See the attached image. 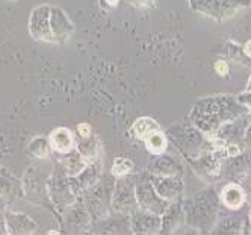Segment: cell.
<instances>
[{"mask_svg": "<svg viewBox=\"0 0 251 235\" xmlns=\"http://www.w3.org/2000/svg\"><path fill=\"white\" fill-rule=\"evenodd\" d=\"M241 116L248 117V111L236 100V97L215 96L197 100L189 117L199 129L213 132L218 131L224 123L236 120Z\"/></svg>", "mask_w": 251, "mask_h": 235, "instance_id": "1", "label": "cell"}, {"mask_svg": "<svg viewBox=\"0 0 251 235\" xmlns=\"http://www.w3.org/2000/svg\"><path fill=\"white\" fill-rule=\"evenodd\" d=\"M250 5L251 0H189V6L194 11L204 14L217 22L228 19Z\"/></svg>", "mask_w": 251, "mask_h": 235, "instance_id": "2", "label": "cell"}, {"mask_svg": "<svg viewBox=\"0 0 251 235\" xmlns=\"http://www.w3.org/2000/svg\"><path fill=\"white\" fill-rule=\"evenodd\" d=\"M50 9L51 6L41 5L32 11L29 19V32L35 40L55 44V38H53L50 28Z\"/></svg>", "mask_w": 251, "mask_h": 235, "instance_id": "3", "label": "cell"}, {"mask_svg": "<svg viewBox=\"0 0 251 235\" xmlns=\"http://www.w3.org/2000/svg\"><path fill=\"white\" fill-rule=\"evenodd\" d=\"M136 197H138L141 208L149 211L150 214L159 215V214H164L168 209V202L157 194V191L154 190V185H150V184L139 185L136 190Z\"/></svg>", "mask_w": 251, "mask_h": 235, "instance_id": "4", "label": "cell"}, {"mask_svg": "<svg viewBox=\"0 0 251 235\" xmlns=\"http://www.w3.org/2000/svg\"><path fill=\"white\" fill-rule=\"evenodd\" d=\"M50 28L53 38H55V44H62L71 35L75 33V25L68 19V15L56 6H51L50 9Z\"/></svg>", "mask_w": 251, "mask_h": 235, "instance_id": "5", "label": "cell"}, {"mask_svg": "<svg viewBox=\"0 0 251 235\" xmlns=\"http://www.w3.org/2000/svg\"><path fill=\"white\" fill-rule=\"evenodd\" d=\"M8 235H33L38 225L29 215L20 212H9L5 215Z\"/></svg>", "mask_w": 251, "mask_h": 235, "instance_id": "6", "label": "cell"}, {"mask_svg": "<svg viewBox=\"0 0 251 235\" xmlns=\"http://www.w3.org/2000/svg\"><path fill=\"white\" fill-rule=\"evenodd\" d=\"M49 143L53 152L59 155H67L71 150L76 149V141L70 129L67 128H56L49 135Z\"/></svg>", "mask_w": 251, "mask_h": 235, "instance_id": "7", "label": "cell"}, {"mask_svg": "<svg viewBox=\"0 0 251 235\" xmlns=\"http://www.w3.org/2000/svg\"><path fill=\"white\" fill-rule=\"evenodd\" d=\"M160 220L156 217V214H139V217H135L133 225L135 232L138 235H154L160 228Z\"/></svg>", "mask_w": 251, "mask_h": 235, "instance_id": "8", "label": "cell"}, {"mask_svg": "<svg viewBox=\"0 0 251 235\" xmlns=\"http://www.w3.org/2000/svg\"><path fill=\"white\" fill-rule=\"evenodd\" d=\"M64 169L67 176L70 177H77L85 169H86V161L85 158L79 153L77 149L71 150L70 153L64 155Z\"/></svg>", "mask_w": 251, "mask_h": 235, "instance_id": "9", "label": "cell"}, {"mask_svg": "<svg viewBox=\"0 0 251 235\" xmlns=\"http://www.w3.org/2000/svg\"><path fill=\"white\" fill-rule=\"evenodd\" d=\"M159 131H160L159 123L156 120H153L151 117H141L132 126L133 135L139 140H146L147 137H150L151 134L159 132Z\"/></svg>", "mask_w": 251, "mask_h": 235, "instance_id": "10", "label": "cell"}, {"mask_svg": "<svg viewBox=\"0 0 251 235\" xmlns=\"http://www.w3.org/2000/svg\"><path fill=\"white\" fill-rule=\"evenodd\" d=\"M244 201H245V193H244V190L238 184H228L223 190V202L228 208L238 209V208L242 206Z\"/></svg>", "mask_w": 251, "mask_h": 235, "instance_id": "11", "label": "cell"}, {"mask_svg": "<svg viewBox=\"0 0 251 235\" xmlns=\"http://www.w3.org/2000/svg\"><path fill=\"white\" fill-rule=\"evenodd\" d=\"M153 185L157 194L162 199H165V201L174 199L178 194V190H180V184L173 177H159Z\"/></svg>", "mask_w": 251, "mask_h": 235, "instance_id": "12", "label": "cell"}, {"mask_svg": "<svg viewBox=\"0 0 251 235\" xmlns=\"http://www.w3.org/2000/svg\"><path fill=\"white\" fill-rule=\"evenodd\" d=\"M50 143H49V138H44V137H37L33 138L29 146H27V150L32 156L38 158V159H43V158H47L49 153H50Z\"/></svg>", "mask_w": 251, "mask_h": 235, "instance_id": "13", "label": "cell"}, {"mask_svg": "<svg viewBox=\"0 0 251 235\" xmlns=\"http://www.w3.org/2000/svg\"><path fill=\"white\" fill-rule=\"evenodd\" d=\"M146 146L147 149L153 153V155H164V152L167 150V137L162 132H154L150 137H147L146 140Z\"/></svg>", "mask_w": 251, "mask_h": 235, "instance_id": "14", "label": "cell"}, {"mask_svg": "<svg viewBox=\"0 0 251 235\" xmlns=\"http://www.w3.org/2000/svg\"><path fill=\"white\" fill-rule=\"evenodd\" d=\"M227 55L231 61H235L238 64H242L244 67L250 68L251 70V58L245 57L244 52H242V47H239L236 43L233 41H228L227 43Z\"/></svg>", "mask_w": 251, "mask_h": 235, "instance_id": "15", "label": "cell"}, {"mask_svg": "<svg viewBox=\"0 0 251 235\" xmlns=\"http://www.w3.org/2000/svg\"><path fill=\"white\" fill-rule=\"evenodd\" d=\"M76 149L79 150V153L83 158L93 159L96 156V150H97V141L93 138V135L89 138H80V141L76 144Z\"/></svg>", "mask_w": 251, "mask_h": 235, "instance_id": "16", "label": "cell"}, {"mask_svg": "<svg viewBox=\"0 0 251 235\" xmlns=\"http://www.w3.org/2000/svg\"><path fill=\"white\" fill-rule=\"evenodd\" d=\"M133 169V164L132 161L127 159V158H117L114 161V166H112V175L115 177H123L127 173H130Z\"/></svg>", "mask_w": 251, "mask_h": 235, "instance_id": "17", "label": "cell"}, {"mask_svg": "<svg viewBox=\"0 0 251 235\" xmlns=\"http://www.w3.org/2000/svg\"><path fill=\"white\" fill-rule=\"evenodd\" d=\"M153 172H156L157 175H162V176H173L176 169L173 166V161L171 159H165V158H160L156 161V167H151Z\"/></svg>", "mask_w": 251, "mask_h": 235, "instance_id": "18", "label": "cell"}, {"mask_svg": "<svg viewBox=\"0 0 251 235\" xmlns=\"http://www.w3.org/2000/svg\"><path fill=\"white\" fill-rule=\"evenodd\" d=\"M236 100L244 106L247 108V111H248V118L251 120V93L250 91H244L242 94H239L236 97Z\"/></svg>", "mask_w": 251, "mask_h": 235, "instance_id": "19", "label": "cell"}, {"mask_svg": "<svg viewBox=\"0 0 251 235\" xmlns=\"http://www.w3.org/2000/svg\"><path fill=\"white\" fill-rule=\"evenodd\" d=\"M156 0H126V3L135 6L136 9H149L154 5Z\"/></svg>", "mask_w": 251, "mask_h": 235, "instance_id": "20", "label": "cell"}, {"mask_svg": "<svg viewBox=\"0 0 251 235\" xmlns=\"http://www.w3.org/2000/svg\"><path fill=\"white\" fill-rule=\"evenodd\" d=\"M213 68H215V71H217L220 76H227L228 71H230V67H228L227 61H224V59H217V61H215L213 62Z\"/></svg>", "mask_w": 251, "mask_h": 235, "instance_id": "21", "label": "cell"}, {"mask_svg": "<svg viewBox=\"0 0 251 235\" xmlns=\"http://www.w3.org/2000/svg\"><path fill=\"white\" fill-rule=\"evenodd\" d=\"M77 135L79 138H89L93 135V128L88 123H79L77 124Z\"/></svg>", "mask_w": 251, "mask_h": 235, "instance_id": "22", "label": "cell"}, {"mask_svg": "<svg viewBox=\"0 0 251 235\" xmlns=\"http://www.w3.org/2000/svg\"><path fill=\"white\" fill-rule=\"evenodd\" d=\"M118 3H120V0H99L100 8L104 9V11L106 9H114V8H117Z\"/></svg>", "mask_w": 251, "mask_h": 235, "instance_id": "23", "label": "cell"}, {"mask_svg": "<svg viewBox=\"0 0 251 235\" xmlns=\"http://www.w3.org/2000/svg\"><path fill=\"white\" fill-rule=\"evenodd\" d=\"M244 141H245L247 146H251V124L247 126V131L244 134Z\"/></svg>", "mask_w": 251, "mask_h": 235, "instance_id": "24", "label": "cell"}, {"mask_svg": "<svg viewBox=\"0 0 251 235\" xmlns=\"http://www.w3.org/2000/svg\"><path fill=\"white\" fill-rule=\"evenodd\" d=\"M242 52H244V55L251 58V40H248L244 46H242Z\"/></svg>", "mask_w": 251, "mask_h": 235, "instance_id": "25", "label": "cell"}, {"mask_svg": "<svg viewBox=\"0 0 251 235\" xmlns=\"http://www.w3.org/2000/svg\"><path fill=\"white\" fill-rule=\"evenodd\" d=\"M0 235H8L6 222H5V217L3 215H0Z\"/></svg>", "mask_w": 251, "mask_h": 235, "instance_id": "26", "label": "cell"}, {"mask_svg": "<svg viewBox=\"0 0 251 235\" xmlns=\"http://www.w3.org/2000/svg\"><path fill=\"white\" fill-rule=\"evenodd\" d=\"M47 235H61V234H59L56 229H51V231H49V232H47Z\"/></svg>", "mask_w": 251, "mask_h": 235, "instance_id": "27", "label": "cell"}, {"mask_svg": "<svg viewBox=\"0 0 251 235\" xmlns=\"http://www.w3.org/2000/svg\"><path fill=\"white\" fill-rule=\"evenodd\" d=\"M245 91H250L251 93V76H250V79H248V85H247V89Z\"/></svg>", "mask_w": 251, "mask_h": 235, "instance_id": "28", "label": "cell"}]
</instances>
